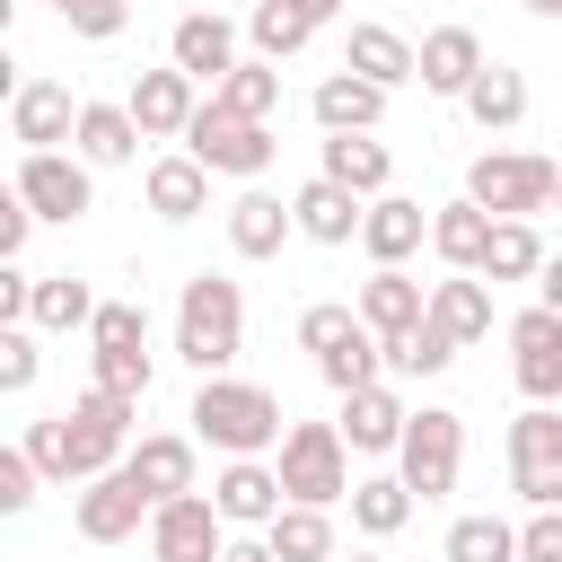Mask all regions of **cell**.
<instances>
[{"label": "cell", "mask_w": 562, "mask_h": 562, "mask_svg": "<svg viewBox=\"0 0 562 562\" xmlns=\"http://www.w3.org/2000/svg\"><path fill=\"white\" fill-rule=\"evenodd\" d=\"M193 439L202 448H220V457H263V448H281V430H290V413H281V395L272 386H255V378H202L193 386Z\"/></svg>", "instance_id": "cell-1"}, {"label": "cell", "mask_w": 562, "mask_h": 562, "mask_svg": "<svg viewBox=\"0 0 562 562\" xmlns=\"http://www.w3.org/2000/svg\"><path fill=\"white\" fill-rule=\"evenodd\" d=\"M237 351H246V290L228 272H193L184 299H176V360L220 378Z\"/></svg>", "instance_id": "cell-2"}, {"label": "cell", "mask_w": 562, "mask_h": 562, "mask_svg": "<svg viewBox=\"0 0 562 562\" xmlns=\"http://www.w3.org/2000/svg\"><path fill=\"white\" fill-rule=\"evenodd\" d=\"M272 465H281L290 501H316V509L351 501V439H342V422H290L281 448H272Z\"/></svg>", "instance_id": "cell-3"}, {"label": "cell", "mask_w": 562, "mask_h": 562, "mask_svg": "<svg viewBox=\"0 0 562 562\" xmlns=\"http://www.w3.org/2000/svg\"><path fill=\"white\" fill-rule=\"evenodd\" d=\"M465 193H474L492 220H536V211H553L562 167L536 158V149H483V158L465 167Z\"/></svg>", "instance_id": "cell-4"}, {"label": "cell", "mask_w": 562, "mask_h": 562, "mask_svg": "<svg viewBox=\"0 0 562 562\" xmlns=\"http://www.w3.org/2000/svg\"><path fill=\"white\" fill-rule=\"evenodd\" d=\"M184 149H193L211 176H246V184L281 158L272 123H255V114H237V105H220V97H202V114L184 123Z\"/></svg>", "instance_id": "cell-5"}, {"label": "cell", "mask_w": 562, "mask_h": 562, "mask_svg": "<svg viewBox=\"0 0 562 562\" xmlns=\"http://www.w3.org/2000/svg\"><path fill=\"white\" fill-rule=\"evenodd\" d=\"M457 465H465V413H448V404H422V413L404 422L395 474L413 483V501H448V492H457Z\"/></svg>", "instance_id": "cell-6"}, {"label": "cell", "mask_w": 562, "mask_h": 562, "mask_svg": "<svg viewBox=\"0 0 562 562\" xmlns=\"http://www.w3.org/2000/svg\"><path fill=\"white\" fill-rule=\"evenodd\" d=\"M61 422H70V465H79V483H88V474H114V465L132 457V422H140V404L114 395V386H88Z\"/></svg>", "instance_id": "cell-7"}, {"label": "cell", "mask_w": 562, "mask_h": 562, "mask_svg": "<svg viewBox=\"0 0 562 562\" xmlns=\"http://www.w3.org/2000/svg\"><path fill=\"white\" fill-rule=\"evenodd\" d=\"M509 492L527 509H562V413L553 404H527L509 422Z\"/></svg>", "instance_id": "cell-8"}, {"label": "cell", "mask_w": 562, "mask_h": 562, "mask_svg": "<svg viewBox=\"0 0 562 562\" xmlns=\"http://www.w3.org/2000/svg\"><path fill=\"white\" fill-rule=\"evenodd\" d=\"M18 193H26V211L35 220H88L97 211V167L79 158V149H26L18 158Z\"/></svg>", "instance_id": "cell-9"}, {"label": "cell", "mask_w": 562, "mask_h": 562, "mask_svg": "<svg viewBox=\"0 0 562 562\" xmlns=\"http://www.w3.org/2000/svg\"><path fill=\"white\" fill-rule=\"evenodd\" d=\"M149 492L132 483V465H114V474H88L79 492H70V527H79V544H123V536H140L149 527Z\"/></svg>", "instance_id": "cell-10"}, {"label": "cell", "mask_w": 562, "mask_h": 562, "mask_svg": "<svg viewBox=\"0 0 562 562\" xmlns=\"http://www.w3.org/2000/svg\"><path fill=\"white\" fill-rule=\"evenodd\" d=\"M228 553V518L211 492H176L149 509V562H220Z\"/></svg>", "instance_id": "cell-11"}, {"label": "cell", "mask_w": 562, "mask_h": 562, "mask_svg": "<svg viewBox=\"0 0 562 562\" xmlns=\"http://www.w3.org/2000/svg\"><path fill=\"white\" fill-rule=\"evenodd\" d=\"M509 369L527 404H562V316L536 299L527 316H509Z\"/></svg>", "instance_id": "cell-12"}, {"label": "cell", "mask_w": 562, "mask_h": 562, "mask_svg": "<svg viewBox=\"0 0 562 562\" xmlns=\"http://www.w3.org/2000/svg\"><path fill=\"white\" fill-rule=\"evenodd\" d=\"M9 140L18 149H61L79 140V97L61 79H18L9 88Z\"/></svg>", "instance_id": "cell-13"}, {"label": "cell", "mask_w": 562, "mask_h": 562, "mask_svg": "<svg viewBox=\"0 0 562 562\" xmlns=\"http://www.w3.org/2000/svg\"><path fill=\"white\" fill-rule=\"evenodd\" d=\"M167 61H176V70H193L202 88H220L246 53H237V26H228L220 9H184V18H176V35H167Z\"/></svg>", "instance_id": "cell-14"}, {"label": "cell", "mask_w": 562, "mask_h": 562, "mask_svg": "<svg viewBox=\"0 0 562 562\" xmlns=\"http://www.w3.org/2000/svg\"><path fill=\"white\" fill-rule=\"evenodd\" d=\"M123 105H132V114H140V132H149V140H184V123H193V114H202V79H193V70H176V61H167V70H140V79H132V97H123Z\"/></svg>", "instance_id": "cell-15"}, {"label": "cell", "mask_w": 562, "mask_h": 562, "mask_svg": "<svg viewBox=\"0 0 562 562\" xmlns=\"http://www.w3.org/2000/svg\"><path fill=\"white\" fill-rule=\"evenodd\" d=\"M211 501H220L228 527H272L290 492H281V465H263V457H228L220 483H211Z\"/></svg>", "instance_id": "cell-16"}, {"label": "cell", "mask_w": 562, "mask_h": 562, "mask_svg": "<svg viewBox=\"0 0 562 562\" xmlns=\"http://www.w3.org/2000/svg\"><path fill=\"white\" fill-rule=\"evenodd\" d=\"M140 193H149V211H158L167 228H184V220H202V211H211V167H202L193 149H167V158H149Z\"/></svg>", "instance_id": "cell-17"}, {"label": "cell", "mask_w": 562, "mask_h": 562, "mask_svg": "<svg viewBox=\"0 0 562 562\" xmlns=\"http://www.w3.org/2000/svg\"><path fill=\"white\" fill-rule=\"evenodd\" d=\"M290 211H299V237H316V246H351L360 220H369V193H351V184H334V176H307V184L290 193Z\"/></svg>", "instance_id": "cell-18"}, {"label": "cell", "mask_w": 562, "mask_h": 562, "mask_svg": "<svg viewBox=\"0 0 562 562\" xmlns=\"http://www.w3.org/2000/svg\"><path fill=\"white\" fill-rule=\"evenodd\" d=\"M299 237V211L281 202V193H263V184H246L237 202H228V246L246 255V263H272L281 246Z\"/></svg>", "instance_id": "cell-19"}, {"label": "cell", "mask_w": 562, "mask_h": 562, "mask_svg": "<svg viewBox=\"0 0 562 562\" xmlns=\"http://www.w3.org/2000/svg\"><path fill=\"white\" fill-rule=\"evenodd\" d=\"M386 97H395V88H378V79H360V70L342 61L334 79H316V97H307V114H316L325 132H378V114H386Z\"/></svg>", "instance_id": "cell-20"}, {"label": "cell", "mask_w": 562, "mask_h": 562, "mask_svg": "<svg viewBox=\"0 0 562 562\" xmlns=\"http://www.w3.org/2000/svg\"><path fill=\"white\" fill-rule=\"evenodd\" d=\"M422 237H430V211L413 193H378L369 220H360V255L369 263H404V255H422Z\"/></svg>", "instance_id": "cell-21"}, {"label": "cell", "mask_w": 562, "mask_h": 562, "mask_svg": "<svg viewBox=\"0 0 562 562\" xmlns=\"http://www.w3.org/2000/svg\"><path fill=\"white\" fill-rule=\"evenodd\" d=\"M351 307H360V316H369V334L386 342V334H404V325H422V316H430V290H422L404 263H378V272L360 281V299H351Z\"/></svg>", "instance_id": "cell-22"}, {"label": "cell", "mask_w": 562, "mask_h": 562, "mask_svg": "<svg viewBox=\"0 0 562 562\" xmlns=\"http://www.w3.org/2000/svg\"><path fill=\"white\" fill-rule=\"evenodd\" d=\"M404 422H413V413L395 404V386H386V378L342 395V439H351L360 457H395V448H404Z\"/></svg>", "instance_id": "cell-23"}, {"label": "cell", "mask_w": 562, "mask_h": 562, "mask_svg": "<svg viewBox=\"0 0 562 562\" xmlns=\"http://www.w3.org/2000/svg\"><path fill=\"white\" fill-rule=\"evenodd\" d=\"M342 61H351L360 79H378V88H404V79H422V44H413V35H395V26H378V18H360V26H351Z\"/></svg>", "instance_id": "cell-24"}, {"label": "cell", "mask_w": 562, "mask_h": 562, "mask_svg": "<svg viewBox=\"0 0 562 562\" xmlns=\"http://www.w3.org/2000/svg\"><path fill=\"white\" fill-rule=\"evenodd\" d=\"M140 140H149V132H140V114H132V105H105V97H88V105H79V140H70V149H79L88 167H132V158H140Z\"/></svg>", "instance_id": "cell-25"}, {"label": "cell", "mask_w": 562, "mask_h": 562, "mask_svg": "<svg viewBox=\"0 0 562 562\" xmlns=\"http://www.w3.org/2000/svg\"><path fill=\"white\" fill-rule=\"evenodd\" d=\"M430 255L448 263V272H483V255H492V211L465 193V202H439L430 211Z\"/></svg>", "instance_id": "cell-26"}, {"label": "cell", "mask_w": 562, "mask_h": 562, "mask_svg": "<svg viewBox=\"0 0 562 562\" xmlns=\"http://www.w3.org/2000/svg\"><path fill=\"white\" fill-rule=\"evenodd\" d=\"M430 325L465 351V342H483L492 334V281L483 272H448V281H430Z\"/></svg>", "instance_id": "cell-27"}, {"label": "cell", "mask_w": 562, "mask_h": 562, "mask_svg": "<svg viewBox=\"0 0 562 562\" xmlns=\"http://www.w3.org/2000/svg\"><path fill=\"white\" fill-rule=\"evenodd\" d=\"M123 465H132V483H140L149 501H176V492H193V439H184V430H140Z\"/></svg>", "instance_id": "cell-28"}, {"label": "cell", "mask_w": 562, "mask_h": 562, "mask_svg": "<svg viewBox=\"0 0 562 562\" xmlns=\"http://www.w3.org/2000/svg\"><path fill=\"white\" fill-rule=\"evenodd\" d=\"M474 70H483V35L474 26H430L422 35V88L430 97H465Z\"/></svg>", "instance_id": "cell-29"}, {"label": "cell", "mask_w": 562, "mask_h": 562, "mask_svg": "<svg viewBox=\"0 0 562 562\" xmlns=\"http://www.w3.org/2000/svg\"><path fill=\"white\" fill-rule=\"evenodd\" d=\"M316 176H334V184H351V193H386V176H395V158H386V140L378 132H325V158H316Z\"/></svg>", "instance_id": "cell-30"}, {"label": "cell", "mask_w": 562, "mask_h": 562, "mask_svg": "<svg viewBox=\"0 0 562 562\" xmlns=\"http://www.w3.org/2000/svg\"><path fill=\"white\" fill-rule=\"evenodd\" d=\"M97 290L79 281V272H35V307H26V325L35 334H79V325H97Z\"/></svg>", "instance_id": "cell-31"}, {"label": "cell", "mask_w": 562, "mask_h": 562, "mask_svg": "<svg viewBox=\"0 0 562 562\" xmlns=\"http://www.w3.org/2000/svg\"><path fill=\"white\" fill-rule=\"evenodd\" d=\"M483 132H509V123H527V70H509V61H483L474 70V88L457 97Z\"/></svg>", "instance_id": "cell-32"}, {"label": "cell", "mask_w": 562, "mask_h": 562, "mask_svg": "<svg viewBox=\"0 0 562 562\" xmlns=\"http://www.w3.org/2000/svg\"><path fill=\"white\" fill-rule=\"evenodd\" d=\"M413 509H422V501H413L404 474H360V483H351V527H360V536H404Z\"/></svg>", "instance_id": "cell-33"}, {"label": "cell", "mask_w": 562, "mask_h": 562, "mask_svg": "<svg viewBox=\"0 0 562 562\" xmlns=\"http://www.w3.org/2000/svg\"><path fill=\"white\" fill-rule=\"evenodd\" d=\"M263 536H272L281 562H334V518H325L316 501H281V518H272Z\"/></svg>", "instance_id": "cell-34"}, {"label": "cell", "mask_w": 562, "mask_h": 562, "mask_svg": "<svg viewBox=\"0 0 562 562\" xmlns=\"http://www.w3.org/2000/svg\"><path fill=\"white\" fill-rule=\"evenodd\" d=\"M544 272V237H536V220H492V255H483V281L501 290V281H536Z\"/></svg>", "instance_id": "cell-35"}, {"label": "cell", "mask_w": 562, "mask_h": 562, "mask_svg": "<svg viewBox=\"0 0 562 562\" xmlns=\"http://www.w3.org/2000/svg\"><path fill=\"white\" fill-rule=\"evenodd\" d=\"M307 35H316V18H307L299 0H255V9H246V44H255L263 61H290Z\"/></svg>", "instance_id": "cell-36"}, {"label": "cell", "mask_w": 562, "mask_h": 562, "mask_svg": "<svg viewBox=\"0 0 562 562\" xmlns=\"http://www.w3.org/2000/svg\"><path fill=\"white\" fill-rule=\"evenodd\" d=\"M220 105H237V114H255V123H272L281 114V61H263V53H246L220 88H211Z\"/></svg>", "instance_id": "cell-37"}, {"label": "cell", "mask_w": 562, "mask_h": 562, "mask_svg": "<svg viewBox=\"0 0 562 562\" xmlns=\"http://www.w3.org/2000/svg\"><path fill=\"white\" fill-rule=\"evenodd\" d=\"M448 562H518V527L509 518H492V509H474V518H457L448 527V544H439Z\"/></svg>", "instance_id": "cell-38"}, {"label": "cell", "mask_w": 562, "mask_h": 562, "mask_svg": "<svg viewBox=\"0 0 562 562\" xmlns=\"http://www.w3.org/2000/svg\"><path fill=\"white\" fill-rule=\"evenodd\" d=\"M448 360H457V342H448L430 316H422V325H404V334H386V369H395V378H439Z\"/></svg>", "instance_id": "cell-39"}, {"label": "cell", "mask_w": 562, "mask_h": 562, "mask_svg": "<svg viewBox=\"0 0 562 562\" xmlns=\"http://www.w3.org/2000/svg\"><path fill=\"white\" fill-rule=\"evenodd\" d=\"M18 448L44 465V483H61V492H79V465H70V422L61 413H44V422H26L18 430Z\"/></svg>", "instance_id": "cell-40"}, {"label": "cell", "mask_w": 562, "mask_h": 562, "mask_svg": "<svg viewBox=\"0 0 562 562\" xmlns=\"http://www.w3.org/2000/svg\"><path fill=\"white\" fill-rule=\"evenodd\" d=\"M360 325H369V316H360V307H342V299H316V307H299V342H307L316 360H325V351H342Z\"/></svg>", "instance_id": "cell-41"}, {"label": "cell", "mask_w": 562, "mask_h": 562, "mask_svg": "<svg viewBox=\"0 0 562 562\" xmlns=\"http://www.w3.org/2000/svg\"><path fill=\"white\" fill-rule=\"evenodd\" d=\"M88 342H97V351H149V316H140L132 299H105L97 325H88Z\"/></svg>", "instance_id": "cell-42"}, {"label": "cell", "mask_w": 562, "mask_h": 562, "mask_svg": "<svg viewBox=\"0 0 562 562\" xmlns=\"http://www.w3.org/2000/svg\"><path fill=\"white\" fill-rule=\"evenodd\" d=\"M61 26L88 35V44H114L132 26V0H61Z\"/></svg>", "instance_id": "cell-43"}, {"label": "cell", "mask_w": 562, "mask_h": 562, "mask_svg": "<svg viewBox=\"0 0 562 562\" xmlns=\"http://www.w3.org/2000/svg\"><path fill=\"white\" fill-rule=\"evenodd\" d=\"M35 369H44L35 325H0V386H9V395H26V386H35Z\"/></svg>", "instance_id": "cell-44"}, {"label": "cell", "mask_w": 562, "mask_h": 562, "mask_svg": "<svg viewBox=\"0 0 562 562\" xmlns=\"http://www.w3.org/2000/svg\"><path fill=\"white\" fill-rule=\"evenodd\" d=\"M35 483H44V465H35L26 448H0V509H9V518L35 509Z\"/></svg>", "instance_id": "cell-45"}, {"label": "cell", "mask_w": 562, "mask_h": 562, "mask_svg": "<svg viewBox=\"0 0 562 562\" xmlns=\"http://www.w3.org/2000/svg\"><path fill=\"white\" fill-rule=\"evenodd\" d=\"M97 386H114V395H149V351H97Z\"/></svg>", "instance_id": "cell-46"}, {"label": "cell", "mask_w": 562, "mask_h": 562, "mask_svg": "<svg viewBox=\"0 0 562 562\" xmlns=\"http://www.w3.org/2000/svg\"><path fill=\"white\" fill-rule=\"evenodd\" d=\"M518 562H562V509H527V527H518Z\"/></svg>", "instance_id": "cell-47"}, {"label": "cell", "mask_w": 562, "mask_h": 562, "mask_svg": "<svg viewBox=\"0 0 562 562\" xmlns=\"http://www.w3.org/2000/svg\"><path fill=\"white\" fill-rule=\"evenodd\" d=\"M26 228H35V211H26V193L9 184V202H0V263H18V255H26Z\"/></svg>", "instance_id": "cell-48"}, {"label": "cell", "mask_w": 562, "mask_h": 562, "mask_svg": "<svg viewBox=\"0 0 562 562\" xmlns=\"http://www.w3.org/2000/svg\"><path fill=\"white\" fill-rule=\"evenodd\" d=\"M26 307H35V272L0 263V325H26Z\"/></svg>", "instance_id": "cell-49"}, {"label": "cell", "mask_w": 562, "mask_h": 562, "mask_svg": "<svg viewBox=\"0 0 562 562\" xmlns=\"http://www.w3.org/2000/svg\"><path fill=\"white\" fill-rule=\"evenodd\" d=\"M220 562H281V553H272V536H228Z\"/></svg>", "instance_id": "cell-50"}, {"label": "cell", "mask_w": 562, "mask_h": 562, "mask_svg": "<svg viewBox=\"0 0 562 562\" xmlns=\"http://www.w3.org/2000/svg\"><path fill=\"white\" fill-rule=\"evenodd\" d=\"M536 299L562 316V255H544V272H536Z\"/></svg>", "instance_id": "cell-51"}, {"label": "cell", "mask_w": 562, "mask_h": 562, "mask_svg": "<svg viewBox=\"0 0 562 562\" xmlns=\"http://www.w3.org/2000/svg\"><path fill=\"white\" fill-rule=\"evenodd\" d=\"M299 9H307V18H316V26H325V18H334V9H342V0H299Z\"/></svg>", "instance_id": "cell-52"}, {"label": "cell", "mask_w": 562, "mask_h": 562, "mask_svg": "<svg viewBox=\"0 0 562 562\" xmlns=\"http://www.w3.org/2000/svg\"><path fill=\"white\" fill-rule=\"evenodd\" d=\"M518 9H527V18H562V0H518Z\"/></svg>", "instance_id": "cell-53"}, {"label": "cell", "mask_w": 562, "mask_h": 562, "mask_svg": "<svg viewBox=\"0 0 562 562\" xmlns=\"http://www.w3.org/2000/svg\"><path fill=\"white\" fill-rule=\"evenodd\" d=\"M351 562H378V553H351Z\"/></svg>", "instance_id": "cell-54"}, {"label": "cell", "mask_w": 562, "mask_h": 562, "mask_svg": "<svg viewBox=\"0 0 562 562\" xmlns=\"http://www.w3.org/2000/svg\"><path fill=\"white\" fill-rule=\"evenodd\" d=\"M553 211H562V193H553Z\"/></svg>", "instance_id": "cell-55"}, {"label": "cell", "mask_w": 562, "mask_h": 562, "mask_svg": "<svg viewBox=\"0 0 562 562\" xmlns=\"http://www.w3.org/2000/svg\"><path fill=\"white\" fill-rule=\"evenodd\" d=\"M53 9H61V0H53Z\"/></svg>", "instance_id": "cell-56"}]
</instances>
